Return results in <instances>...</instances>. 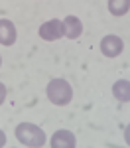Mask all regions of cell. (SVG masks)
<instances>
[{
	"label": "cell",
	"instance_id": "6da1fadb",
	"mask_svg": "<svg viewBox=\"0 0 130 148\" xmlns=\"http://www.w3.org/2000/svg\"><path fill=\"white\" fill-rule=\"evenodd\" d=\"M16 138H18V142H22L24 146H30V148H39L47 142L46 132L37 125H32V123H20L16 126Z\"/></svg>",
	"mask_w": 130,
	"mask_h": 148
},
{
	"label": "cell",
	"instance_id": "7a4b0ae2",
	"mask_svg": "<svg viewBox=\"0 0 130 148\" xmlns=\"http://www.w3.org/2000/svg\"><path fill=\"white\" fill-rule=\"evenodd\" d=\"M46 93H47L49 103H53V105H57V107H65V105H69L71 99H73V89H71V85L65 79H61V77H55V79L49 81Z\"/></svg>",
	"mask_w": 130,
	"mask_h": 148
},
{
	"label": "cell",
	"instance_id": "3957f363",
	"mask_svg": "<svg viewBox=\"0 0 130 148\" xmlns=\"http://www.w3.org/2000/svg\"><path fill=\"white\" fill-rule=\"evenodd\" d=\"M37 34L42 40H46V42H55L59 38H63L65 36V30H63V22L61 20H49V22H44L39 26V30H37Z\"/></svg>",
	"mask_w": 130,
	"mask_h": 148
},
{
	"label": "cell",
	"instance_id": "277c9868",
	"mask_svg": "<svg viewBox=\"0 0 130 148\" xmlns=\"http://www.w3.org/2000/svg\"><path fill=\"white\" fill-rule=\"evenodd\" d=\"M101 51H103V56L105 57H116L122 53V49H124V42L114 34H108L105 36L103 40H101Z\"/></svg>",
	"mask_w": 130,
	"mask_h": 148
},
{
	"label": "cell",
	"instance_id": "5b68a950",
	"mask_svg": "<svg viewBox=\"0 0 130 148\" xmlns=\"http://www.w3.org/2000/svg\"><path fill=\"white\" fill-rule=\"evenodd\" d=\"M49 146L51 148H75L77 140H75V134L71 130H57L49 138Z\"/></svg>",
	"mask_w": 130,
	"mask_h": 148
},
{
	"label": "cell",
	"instance_id": "8992f818",
	"mask_svg": "<svg viewBox=\"0 0 130 148\" xmlns=\"http://www.w3.org/2000/svg\"><path fill=\"white\" fill-rule=\"evenodd\" d=\"M0 44L2 46H14L16 44V26L6 18L0 20Z\"/></svg>",
	"mask_w": 130,
	"mask_h": 148
},
{
	"label": "cell",
	"instance_id": "52a82bcc",
	"mask_svg": "<svg viewBox=\"0 0 130 148\" xmlns=\"http://www.w3.org/2000/svg\"><path fill=\"white\" fill-rule=\"evenodd\" d=\"M63 30H65V38L77 40L83 32V24L77 16H65V20H63Z\"/></svg>",
	"mask_w": 130,
	"mask_h": 148
},
{
	"label": "cell",
	"instance_id": "ba28073f",
	"mask_svg": "<svg viewBox=\"0 0 130 148\" xmlns=\"http://www.w3.org/2000/svg\"><path fill=\"white\" fill-rule=\"evenodd\" d=\"M112 95L114 99L120 103H130V81L126 79H118L112 85Z\"/></svg>",
	"mask_w": 130,
	"mask_h": 148
},
{
	"label": "cell",
	"instance_id": "9c48e42d",
	"mask_svg": "<svg viewBox=\"0 0 130 148\" xmlns=\"http://www.w3.org/2000/svg\"><path fill=\"white\" fill-rule=\"evenodd\" d=\"M130 10V0H108V12L112 16H124Z\"/></svg>",
	"mask_w": 130,
	"mask_h": 148
},
{
	"label": "cell",
	"instance_id": "30bf717a",
	"mask_svg": "<svg viewBox=\"0 0 130 148\" xmlns=\"http://www.w3.org/2000/svg\"><path fill=\"white\" fill-rule=\"evenodd\" d=\"M4 99H6V87H4V85L0 83V105L4 103Z\"/></svg>",
	"mask_w": 130,
	"mask_h": 148
},
{
	"label": "cell",
	"instance_id": "8fae6325",
	"mask_svg": "<svg viewBox=\"0 0 130 148\" xmlns=\"http://www.w3.org/2000/svg\"><path fill=\"white\" fill-rule=\"evenodd\" d=\"M124 142H126V144L130 146V125L124 128Z\"/></svg>",
	"mask_w": 130,
	"mask_h": 148
},
{
	"label": "cell",
	"instance_id": "7c38bea8",
	"mask_svg": "<svg viewBox=\"0 0 130 148\" xmlns=\"http://www.w3.org/2000/svg\"><path fill=\"white\" fill-rule=\"evenodd\" d=\"M2 146H6V134L0 130V148H2Z\"/></svg>",
	"mask_w": 130,
	"mask_h": 148
},
{
	"label": "cell",
	"instance_id": "4fadbf2b",
	"mask_svg": "<svg viewBox=\"0 0 130 148\" xmlns=\"http://www.w3.org/2000/svg\"><path fill=\"white\" fill-rule=\"evenodd\" d=\"M0 65H2V57H0Z\"/></svg>",
	"mask_w": 130,
	"mask_h": 148
}]
</instances>
